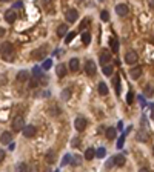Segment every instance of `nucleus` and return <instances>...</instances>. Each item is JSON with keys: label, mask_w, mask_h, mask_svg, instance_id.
Masks as SVG:
<instances>
[{"label": "nucleus", "mask_w": 154, "mask_h": 172, "mask_svg": "<svg viewBox=\"0 0 154 172\" xmlns=\"http://www.w3.org/2000/svg\"><path fill=\"white\" fill-rule=\"evenodd\" d=\"M86 26H88V19H86V20H83V23L80 25V29H85Z\"/></svg>", "instance_id": "obj_40"}, {"label": "nucleus", "mask_w": 154, "mask_h": 172, "mask_svg": "<svg viewBox=\"0 0 154 172\" xmlns=\"http://www.w3.org/2000/svg\"><path fill=\"white\" fill-rule=\"evenodd\" d=\"M13 129L14 131H23L25 129V120H23V117H16L13 120Z\"/></svg>", "instance_id": "obj_4"}, {"label": "nucleus", "mask_w": 154, "mask_h": 172, "mask_svg": "<svg viewBox=\"0 0 154 172\" xmlns=\"http://www.w3.org/2000/svg\"><path fill=\"white\" fill-rule=\"evenodd\" d=\"M68 34H69V32H68V25L63 23V25H60V26L57 28V36L59 37H63V36H68Z\"/></svg>", "instance_id": "obj_15"}, {"label": "nucleus", "mask_w": 154, "mask_h": 172, "mask_svg": "<svg viewBox=\"0 0 154 172\" xmlns=\"http://www.w3.org/2000/svg\"><path fill=\"white\" fill-rule=\"evenodd\" d=\"M113 83H114V89H116V92L119 94V92H120V77H119V74L113 77Z\"/></svg>", "instance_id": "obj_21"}, {"label": "nucleus", "mask_w": 154, "mask_h": 172, "mask_svg": "<svg viewBox=\"0 0 154 172\" xmlns=\"http://www.w3.org/2000/svg\"><path fill=\"white\" fill-rule=\"evenodd\" d=\"M51 66H53V60L46 58V60H45V63H43V69H45V71H48Z\"/></svg>", "instance_id": "obj_35"}, {"label": "nucleus", "mask_w": 154, "mask_h": 172, "mask_svg": "<svg viewBox=\"0 0 154 172\" xmlns=\"http://www.w3.org/2000/svg\"><path fill=\"white\" fill-rule=\"evenodd\" d=\"M26 169H28V168H26L25 163H19V165H17V172H26Z\"/></svg>", "instance_id": "obj_38"}, {"label": "nucleus", "mask_w": 154, "mask_h": 172, "mask_svg": "<svg viewBox=\"0 0 154 172\" xmlns=\"http://www.w3.org/2000/svg\"><path fill=\"white\" fill-rule=\"evenodd\" d=\"M110 48H111L113 52H117V51H119V42H117V38H111V42H110Z\"/></svg>", "instance_id": "obj_23"}, {"label": "nucleus", "mask_w": 154, "mask_h": 172, "mask_svg": "<svg viewBox=\"0 0 154 172\" xmlns=\"http://www.w3.org/2000/svg\"><path fill=\"white\" fill-rule=\"evenodd\" d=\"M99 94L100 96H106L108 94V86L105 83H99Z\"/></svg>", "instance_id": "obj_24"}, {"label": "nucleus", "mask_w": 154, "mask_h": 172, "mask_svg": "<svg viewBox=\"0 0 154 172\" xmlns=\"http://www.w3.org/2000/svg\"><path fill=\"white\" fill-rule=\"evenodd\" d=\"M40 71H42V69H40V68H37V66H36V68L33 69V77H40V74H42Z\"/></svg>", "instance_id": "obj_39"}, {"label": "nucleus", "mask_w": 154, "mask_h": 172, "mask_svg": "<svg viewBox=\"0 0 154 172\" xmlns=\"http://www.w3.org/2000/svg\"><path fill=\"white\" fill-rule=\"evenodd\" d=\"M5 160V151H0V161Z\"/></svg>", "instance_id": "obj_43"}, {"label": "nucleus", "mask_w": 154, "mask_h": 172, "mask_svg": "<svg viewBox=\"0 0 154 172\" xmlns=\"http://www.w3.org/2000/svg\"><path fill=\"white\" fill-rule=\"evenodd\" d=\"M22 132H23V135H25L26 138H31V137H34V135H36L37 131H36V128H34V126H31V125H29V126H25V129H23Z\"/></svg>", "instance_id": "obj_11"}, {"label": "nucleus", "mask_w": 154, "mask_h": 172, "mask_svg": "<svg viewBox=\"0 0 154 172\" xmlns=\"http://www.w3.org/2000/svg\"><path fill=\"white\" fill-rule=\"evenodd\" d=\"M16 19H17L16 11H14V9H6V12H5V20H6V23H14Z\"/></svg>", "instance_id": "obj_9"}, {"label": "nucleus", "mask_w": 154, "mask_h": 172, "mask_svg": "<svg viewBox=\"0 0 154 172\" xmlns=\"http://www.w3.org/2000/svg\"><path fill=\"white\" fill-rule=\"evenodd\" d=\"M139 100H140V105H142V106H145V105H146V101H145V98H143V97H142V96L139 97Z\"/></svg>", "instance_id": "obj_42"}, {"label": "nucleus", "mask_w": 154, "mask_h": 172, "mask_svg": "<svg viewBox=\"0 0 154 172\" xmlns=\"http://www.w3.org/2000/svg\"><path fill=\"white\" fill-rule=\"evenodd\" d=\"M137 60H139V57H137V52H136V51H128V52L125 54V61H126L128 65H134Z\"/></svg>", "instance_id": "obj_5"}, {"label": "nucleus", "mask_w": 154, "mask_h": 172, "mask_svg": "<svg viewBox=\"0 0 154 172\" xmlns=\"http://www.w3.org/2000/svg\"><path fill=\"white\" fill-rule=\"evenodd\" d=\"M2 58L6 61H13L14 60V49L11 43H2Z\"/></svg>", "instance_id": "obj_1"}, {"label": "nucleus", "mask_w": 154, "mask_h": 172, "mask_svg": "<svg viewBox=\"0 0 154 172\" xmlns=\"http://www.w3.org/2000/svg\"><path fill=\"white\" fill-rule=\"evenodd\" d=\"M94 155H96V151H94L93 148H90V149H86V152H85V158H86V160H93Z\"/></svg>", "instance_id": "obj_25"}, {"label": "nucleus", "mask_w": 154, "mask_h": 172, "mask_svg": "<svg viewBox=\"0 0 154 172\" xmlns=\"http://www.w3.org/2000/svg\"><path fill=\"white\" fill-rule=\"evenodd\" d=\"M80 163H82V157H80V155H74V157H73L71 165H73V166H79Z\"/></svg>", "instance_id": "obj_31"}, {"label": "nucleus", "mask_w": 154, "mask_h": 172, "mask_svg": "<svg viewBox=\"0 0 154 172\" xmlns=\"http://www.w3.org/2000/svg\"><path fill=\"white\" fill-rule=\"evenodd\" d=\"M38 83H40V78L38 77H31V80H29V86L31 88H37Z\"/></svg>", "instance_id": "obj_27"}, {"label": "nucleus", "mask_w": 154, "mask_h": 172, "mask_svg": "<svg viewBox=\"0 0 154 172\" xmlns=\"http://www.w3.org/2000/svg\"><path fill=\"white\" fill-rule=\"evenodd\" d=\"M105 154H106L105 148H99V149L96 151V157H97V158H103V157H105Z\"/></svg>", "instance_id": "obj_32"}, {"label": "nucleus", "mask_w": 154, "mask_h": 172, "mask_svg": "<svg viewBox=\"0 0 154 172\" xmlns=\"http://www.w3.org/2000/svg\"><path fill=\"white\" fill-rule=\"evenodd\" d=\"M16 78H17V81H20V83H25V81L31 80V78H29V72H28V71H19V72H17V76H16Z\"/></svg>", "instance_id": "obj_10"}, {"label": "nucleus", "mask_w": 154, "mask_h": 172, "mask_svg": "<svg viewBox=\"0 0 154 172\" xmlns=\"http://www.w3.org/2000/svg\"><path fill=\"white\" fill-rule=\"evenodd\" d=\"M139 172H150V169H148V168H140Z\"/></svg>", "instance_id": "obj_45"}, {"label": "nucleus", "mask_w": 154, "mask_h": 172, "mask_svg": "<svg viewBox=\"0 0 154 172\" xmlns=\"http://www.w3.org/2000/svg\"><path fill=\"white\" fill-rule=\"evenodd\" d=\"M100 19L103 20V22L110 20V14H108V11H102V12H100Z\"/></svg>", "instance_id": "obj_37"}, {"label": "nucleus", "mask_w": 154, "mask_h": 172, "mask_svg": "<svg viewBox=\"0 0 154 172\" xmlns=\"http://www.w3.org/2000/svg\"><path fill=\"white\" fill-rule=\"evenodd\" d=\"M56 72H57L59 77H65L66 76V72H68V69H66V66H65L63 63H60V65L56 66Z\"/></svg>", "instance_id": "obj_14"}, {"label": "nucleus", "mask_w": 154, "mask_h": 172, "mask_svg": "<svg viewBox=\"0 0 154 172\" xmlns=\"http://www.w3.org/2000/svg\"><path fill=\"white\" fill-rule=\"evenodd\" d=\"M65 17H66V22H68V23H74V22L79 19V12H77V9L71 8V9H68V11L65 12Z\"/></svg>", "instance_id": "obj_3"}, {"label": "nucleus", "mask_w": 154, "mask_h": 172, "mask_svg": "<svg viewBox=\"0 0 154 172\" xmlns=\"http://www.w3.org/2000/svg\"><path fill=\"white\" fill-rule=\"evenodd\" d=\"M116 135H117L116 128H108V129H106V138H108V140H114Z\"/></svg>", "instance_id": "obj_20"}, {"label": "nucleus", "mask_w": 154, "mask_h": 172, "mask_svg": "<svg viewBox=\"0 0 154 172\" xmlns=\"http://www.w3.org/2000/svg\"><path fill=\"white\" fill-rule=\"evenodd\" d=\"M113 161H114L116 166H123L126 163V158L123 155H116V157H113Z\"/></svg>", "instance_id": "obj_16"}, {"label": "nucleus", "mask_w": 154, "mask_h": 172, "mask_svg": "<svg viewBox=\"0 0 154 172\" xmlns=\"http://www.w3.org/2000/svg\"><path fill=\"white\" fill-rule=\"evenodd\" d=\"M140 76H142V66H136V68H133V69L130 71V77L134 78V80H137Z\"/></svg>", "instance_id": "obj_13"}, {"label": "nucleus", "mask_w": 154, "mask_h": 172, "mask_svg": "<svg viewBox=\"0 0 154 172\" xmlns=\"http://www.w3.org/2000/svg\"><path fill=\"white\" fill-rule=\"evenodd\" d=\"M102 71H103V74H105V76H111V74H113V66H111V65L103 66V68H102Z\"/></svg>", "instance_id": "obj_30"}, {"label": "nucleus", "mask_w": 154, "mask_h": 172, "mask_svg": "<svg viewBox=\"0 0 154 172\" xmlns=\"http://www.w3.org/2000/svg\"><path fill=\"white\" fill-rule=\"evenodd\" d=\"M79 143H80L79 138H74V140H73V146H74V148H79Z\"/></svg>", "instance_id": "obj_41"}, {"label": "nucleus", "mask_w": 154, "mask_h": 172, "mask_svg": "<svg viewBox=\"0 0 154 172\" xmlns=\"http://www.w3.org/2000/svg\"><path fill=\"white\" fill-rule=\"evenodd\" d=\"M153 94H154L153 85H146V86H145V96H146V97H151Z\"/></svg>", "instance_id": "obj_28"}, {"label": "nucleus", "mask_w": 154, "mask_h": 172, "mask_svg": "<svg viewBox=\"0 0 154 172\" xmlns=\"http://www.w3.org/2000/svg\"><path fill=\"white\" fill-rule=\"evenodd\" d=\"M151 118L154 120V111H151Z\"/></svg>", "instance_id": "obj_46"}, {"label": "nucleus", "mask_w": 154, "mask_h": 172, "mask_svg": "<svg viewBox=\"0 0 154 172\" xmlns=\"http://www.w3.org/2000/svg\"><path fill=\"white\" fill-rule=\"evenodd\" d=\"M11 140H13V134L11 132H2V145H8V143H11Z\"/></svg>", "instance_id": "obj_17"}, {"label": "nucleus", "mask_w": 154, "mask_h": 172, "mask_svg": "<svg viewBox=\"0 0 154 172\" xmlns=\"http://www.w3.org/2000/svg\"><path fill=\"white\" fill-rule=\"evenodd\" d=\"M62 98H63V100H69V98H71V91H69V89H63V91H62Z\"/></svg>", "instance_id": "obj_33"}, {"label": "nucleus", "mask_w": 154, "mask_h": 172, "mask_svg": "<svg viewBox=\"0 0 154 172\" xmlns=\"http://www.w3.org/2000/svg\"><path fill=\"white\" fill-rule=\"evenodd\" d=\"M73 161V155H69V154H66L65 157H63V160H62V166H66L68 163H71Z\"/></svg>", "instance_id": "obj_29"}, {"label": "nucleus", "mask_w": 154, "mask_h": 172, "mask_svg": "<svg viewBox=\"0 0 154 172\" xmlns=\"http://www.w3.org/2000/svg\"><path fill=\"white\" fill-rule=\"evenodd\" d=\"M14 8H22V2H14Z\"/></svg>", "instance_id": "obj_44"}, {"label": "nucleus", "mask_w": 154, "mask_h": 172, "mask_svg": "<svg viewBox=\"0 0 154 172\" xmlns=\"http://www.w3.org/2000/svg\"><path fill=\"white\" fill-rule=\"evenodd\" d=\"M74 37H76V32H69L66 37H65V43L68 45V43H71L73 40H74Z\"/></svg>", "instance_id": "obj_34"}, {"label": "nucleus", "mask_w": 154, "mask_h": 172, "mask_svg": "<svg viewBox=\"0 0 154 172\" xmlns=\"http://www.w3.org/2000/svg\"><path fill=\"white\" fill-rule=\"evenodd\" d=\"M153 154H154V148H153Z\"/></svg>", "instance_id": "obj_47"}, {"label": "nucleus", "mask_w": 154, "mask_h": 172, "mask_svg": "<svg viewBox=\"0 0 154 172\" xmlns=\"http://www.w3.org/2000/svg\"><path fill=\"white\" fill-rule=\"evenodd\" d=\"M82 42H83V45H90V42H91L90 32H83V34H82Z\"/></svg>", "instance_id": "obj_26"}, {"label": "nucleus", "mask_w": 154, "mask_h": 172, "mask_svg": "<svg viewBox=\"0 0 154 172\" xmlns=\"http://www.w3.org/2000/svg\"><path fill=\"white\" fill-rule=\"evenodd\" d=\"M79 66H80V61H79V58H71V60H69V69H71L73 72L79 71Z\"/></svg>", "instance_id": "obj_18"}, {"label": "nucleus", "mask_w": 154, "mask_h": 172, "mask_svg": "<svg viewBox=\"0 0 154 172\" xmlns=\"http://www.w3.org/2000/svg\"><path fill=\"white\" fill-rule=\"evenodd\" d=\"M130 129H131V126L125 131V134H122L120 137H119V140H117V148L120 149V148H123V141H125V135H126V132H130Z\"/></svg>", "instance_id": "obj_22"}, {"label": "nucleus", "mask_w": 154, "mask_h": 172, "mask_svg": "<svg viewBox=\"0 0 154 172\" xmlns=\"http://www.w3.org/2000/svg\"><path fill=\"white\" fill-rule=\"evenodd\" d=\"M99 61H100V65H102V66H108V63L111 61V54H110V52H102V54H100V60H99Z\"/></svg>", "instance_id": "obj_12"}, {"label": "nucleus", "mask_w": 154, "mask_h": 172, "mask_svg": "<svg viewBox=\"0 0 154 172\" xmlns=\"http://www.w3.org/2000/svg\"><path fill=\"white\" fill-rule=\"evenodd\" d=\"M85 72H86L88 76H94V74H96V63H94L93 60H88V61L85 63Z\"/></svg>", "instance_id": "obj_8"}, {"label": "nucleus", "mask_w": 154, "mask_h": 172, "mask_svg": "<svg viewBox=\"0 0 154 172\" xmlns=\"http://www.w3.org/2000/svg\"><path fill=\"white\" fill-rule=\"evenodd\" d=\"M74 126H76V129L79 132H82L86 128V118L85 117H77L76 121H74Z\"/></svg>", "instance_id": "obj_6"}, {"label": "nucleus", "mask_w": 154, "mask_h": 172, "mask_svg": "<svg viewBox=\"0 0 154 172\" xmlns=\"http://www.w3.org/2000/svg\"><path fill=\"white\" fill-rule=\"evenodd\" d=\"M133 101H134V94H133V92L130 91V92L126 94V103H128V105H131Z\"/></svg>", "instance_id": "obj_36"}, {"label": "nucleus", "mask_w": 154, "mask_h": 172, "mask_svg": "<svg viewBox=\"0 0 154 172\" xmlns=\"http://www.w3.org/2000/svg\"><path fill=\"white\" fill-rule=\"evenodd\" d=\"M45 158H46V161H48L49 165H53V163L56 161V152H54V151H48L46 155H45Z\"/></svg>", "instance_id": "obj_19"}, {"label": "nucleus", "mask_w": 154, "mask_h": 172, "mask_svg": "<svg viewBox=\"0 0 154 172\" xmlns=\"http://www.w3.org/2000/svg\"><path fill=\"white\" fill-rule=\"evenodd\" d=\"M128 11H130V8H128V5H125V3H119V5L116 6V12H117V16H120V17L126 16Z\"/></svg>", "instance_id": "obj_7"}, {"label": "nucleus", "mask_w": 154, "mask_h": 172, "mask_svg": "<svg viewBox=\"0 0 154 172\" xmlns=\"http://www.w3.org/2000/svg\"><path fill=\"white\" fill-rule=\"evenodd\" d=\"M45 56H46V48L45 46H40V48L34 49L31 52V58H34V60H43Z\"/></svg>", "instance_id": "obj_2"}]
</instances>
